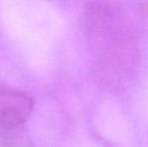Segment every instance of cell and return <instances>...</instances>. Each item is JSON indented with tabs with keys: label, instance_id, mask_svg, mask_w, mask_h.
Returning a JSON list of instances; mask_svg holds the SVG:
<instances>
[{
	"label": "cell",
	"instance_id": "cell-1",
	"mask_svg": "<svg viewBox=\"0 0 148 147\" xmlns=\"http://www.w3.org/2000/svg\"><path fill=\"white\" fill-rule=\"evenodd\" d=\"M86 27L95 51L105 64V70L110 68V73L115 71V68H120L124 73L131 69L132 43L124 30L119 28L110 12L99 6L92 7L86 14Z\"/></svg>",
	"mask_w": 148,
	"mask_h": 147
},
{
	"label": "cell",
	"instance_id": "cell-2",
	"mask_svg": "<svg viewBox=\"0 0 148 147\" xmlns=\"http://www.w3.org/2000/svg\"><path fill=\"white\" fill-rule=\"evenodd\" d=\"M33 110V100L28 94L0 85V129L10 131L21 126Z\"/></svg>",
	"mask_w": 148,
	"mask_h": 147
},
{
	"label": "cell",
	"instance_id": "cell-3",
	"mask_svg": "<svg viewBox=\"0 0 148 147\" xmlns=\"http://www.w3.org/2000/svg\"><path fill=\"white\" fill-rule=\"evenodd\" d=\"M3 131H5V130L1 129V131H0V147H11L9 138L3 133Z\"/></svg>",
	"mask_w": 148,
	"mask_h": 147
}]
</instances>
